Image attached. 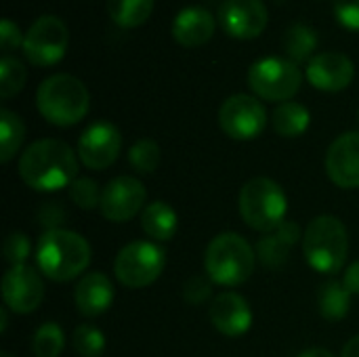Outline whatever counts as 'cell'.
<instances>
[{"label":"cell","instance_id":"9c48e42d","mask_svg":"<svg viewBox=\"0 0 359 357\" xmlns=\"http://www.w3.org/2000/svg\"><path fill=\"white\" fill-rule=\"evenodd\" d=\"M67 44H69L67 25L55 15H42L29 25L21 48L32 65L50 67L65 57Z\"/></svg>","mask_w":359,"mask_h":357},{"label":"cell","instance_id":"836d02e7","mask_svg":"<svg viewBox=\"0 0 359 357\" xmlns=\"http://www.w3.org/2000/svg\"><path fill=\"white\" fill-rule=\"evenodd\" d=\"M212 284L215 282L208 276H191L183 286V299L191 307H198L212 297Z\"/></svg>","mask_w":359,"mask_h":357},{"label":"cell","instance_id":"484cf974","mask_svg":"<svg viewBox=\"0 0 359 357\" xmlns=\"http://www.w3.org/2000/svg\"><path fill=\"white\" fill-rule=\"evenodd\" d=\"M23 141H25L23 120L15 112L2 107L0 109V162L8 164L21 149Z\"/></svg>","mask_w":359,"mask_h":357},{"label":"cell","instance_id":"7c38bea8","mask_svg":"<svg viewBox=\"0 0 359 357\" xmlns=\"http://www.w3.org/2000/svg\"><path fill=\"white\" fill-rule=\"evenodd\" d=\"M145 198V185L135 177L122 175L103 187L99 213L109 223H126L143 210Z\"/></svg>","mask_w":359,"mask_h":357},{"label":"cell","instance_id":"f546056e","mask_svg":"<svg viewBox=\"0 0 359 357\" xmlns=\"http://www.w3.org/2000/svg\"><path fill=\"white\" fill-rule=\"evenodd\" d=\"M72 347L80 357H101L105 351V335L90 324H80L72 335Z\"/></svg>","mask_w":359,"mask_h":357},{"label":"cell","instance_id":"e575fe53","mask_svg":"<svg viewBox=\"0 0 359 357\" xmlns=\"http://www.w3.org/2000/svg\"><path fill=\"white\" fill-rule=\"evenodd\" d=\"M334 17L345 29L359 32V0H337Z\"/></svg>","mask_w":359,"mask_h":357},{"label":"cell","instance_id":"d4e9b609","mask_svg":"<svg viewBox=\"0 0 359 357\" xmlns=\"http://www.w3.org/2000/svg\"><path fill=\"white\" fill-rule=\"evenodd\" d=\"M154 2L156 0H107V13L118 27L130 29L151 17Z\"/></svg>","mask_w":359,"mask_h":357},{"label":"cell","instance_id":"8d00e7d4","mask_svg":"<svg viewBox=\"0 0 359 357\" xmlns=\"http://www.w3.org/2000/svg\"><path fill=\"white\" fill-rule=\"evenodd\" d=\"M343 282H345V286L349 288L351 295H359V261H355L353 265L347 267Z\"/></svg>","mask_w":359,"mask_h":357},{"label":"cell","instance_id":"5b68a950","mask_svg":"<svg viewBox=\"0 0 359 357\" xmlns=\"http://www.w3.org/2000/svg\"><path fill=\"white\" fill-rule=\"evenodd\" d=\"M257 263V252L240 234L225 231L210 240L206 255H204V269L206 276L225 288H233L244 284Z\"/></svg>","mask_w":359,"mask_h":357},{"label":"cell","instance_id":"f1b7e54d","mask_svg":"<svg viewBox=\"0 0 359 357\" xmlns=\"http://www.w3.org/2000/svg\"><path fill=\"white\" fill-rule=\"evenodd\" d=\"M160 145L154 139H139L130 149H128V164L135 168L139 175H151L156 173L160 164Z\"/></svg>","mask_w":359,"mask_h":357},{"label":"cell","instance_id":"7a4b0ae2","mask_svg":"<svg viewBox=\"0 0 359 357\" xmlns=\"http://www.w3.org/2000/svg\"><path fill=\"white\" fill-rule=\"evenodd\" d=\"M90 265V246L86 238L69 229L44 231L36 244V267L53 282L80 278Z\"/></svg>","mask_w":359,"mask_h":357},{"label":"cell","instance_id":"4fadbf2b","mask_svg":"<svg viewBox=\"0 0 359 357\" xmlns=\"http://www.w3.org/2000/svg\"><path fill=\"white\" fill-rule=\"evenodd\" d=\"M44 299V282L38 267L15 265L2 278V301L4 307L15 314H32Z\"/></svg>","mask_w":359,"mask_h":357},{"label":"cell","instance_id":"3957f363","mask_svg":"<svg viewBox=\"0 0 359 357\" xmlns=\"http://www.w3.org/2000/svg\"><path fill=\"white\" fill-rule=\"evenodd\" d=\"M40 116L55 126H74L88 114L90 95L82 80L72 74H55L40 82L36 90Z\"/></svg>","mask_w":359,"mask_h":357},{"label":"cell","instance_id":"d590c367","mask_svg":"<svg viewBox=\"0 0 359 357\" xmlns=\"http://www.w3.org/2000/svg\"><path fill=\"white\" fill-rule=\"evenodd\" d=\"M23 38L25 36H21V29L15 21H11V19L0 21V48L4 53H13L19 46H23Z\"/></svg>","mask_w":359,"mask_h":357},{"label":"cell","instance_id":"d6a6232c","mask_svg":"<svg viewBox=\"0 0 359 357\" xmlns=\"http://www.w3.org/2000/svg\"><path fill=\"white\" fill-rule=\"evenodd\" d=\"M29 255H32V242H29V238L25 234L13 231L4 240V259H6V263H11V267L25 265Z\"/></svg>","mask_w":359,"mask_h":357},{"label":"cell","instance_id":"ab89813d","mask_svg":"<svg viewBox=\"0 0 359 357\" xmlns=\"http://www.w3.org/2000/svg\"><path fill=\"white\" fill-rule=\"evenodd\" d=\"M8 326V314H6V307H0V330L4 332Z\"/></svg>","mask_w":359,"mask_h":357},{"label":"cell","instance_id":"f35d334b","mask_svg":"<svg viewBox=\"0 0 359 357\" xmlns=\"http://www.w3.org/2000/svg\"><path fill=\"white\" fill-rule=\"evenodd\" d=\"M297 357H334L328 349H322V347H311V349H305L303 353H299Z\"/></svg>","mask_w":359,"mask_h":357},{"label":"cell","instance_id":"603a6c76","mask_svg":"<svg viewBox=\"0 0 359 357\" xmlns=\"http://www.w3.org/2000/svg\"><path fill=\"white\" fill-rule=\"evenodd\" d=\"M271 124H273V130L280 137L294 139V137H301L303 133H307V128L311 124V114L303 103L286 101V103H280L273 109Z\"/></svg>","mask_w":359,"mask_h":357},{"label":"cell","instance_id":"e0dca14e","mask_svg":"<svg viewBox=\"0 0 359 357\" xmlns=\"http://www.w3.org/2000/svg\"><path fill=\"white\" fill-rule=\"evenodd\" d=\"M210 324L223 337H242L252 326V309L248 301L238 292H221L210 303Z\"/></svg>","mask_w":359,"mask_h":357},{"label":"cell","instance_id":"ba28073f","mask_svg":"<svg viewBox=\"0 0 359 357\" xmlns=\"http://www.w3.org/2000/svg\"><path fill=\"white\" fill-rule=\"evenodd\" d=\"M166 267V250L151 240L126 244L114 261V274L126 288H145L154 284Z\"/></svg>","mask_w":359,"mask_h":357},{"label":"cell","instance_id":"60d3db41","mask_svg":"<svg viewBox=\"0 0 359 357\" xmlns=\"http://www.w3.org/2000/svg\"><path fill=\"white\" fill-rule=\"evenodd\" d=\"M0 357H15V356H13V353H8V351H2V353H0Z\"/></svg>","mask_w":359,"mask_h":357},{"label":"cell","instance_id":"8fae6325","mask_svg":"<svg viewBox=\"0 0 359 357\" xmlns=\"http://www.w3.org/2000/svg\"><path fill=\"white\" fill-rule=\"evenodd\" d=\"M122 149V135L116 124L107 120L93 122L78 139V158L90 170H103L111 166Z\"/></svg>","mask_w":359,"mask_h":357},{"label":"cell","instance_id":"ffe728a7","mask_svg":"<svg viewBox=\"0 0 359 357\" xmlns=\"http://www.w3.org/2000/svg\"><path fill=\"white\" fill-rule=\"evenodd\" d=\"M301 240V227L294 221H284L278 229L265 234L259 244H257V257L263 263V267L278 271L282 269L288 259L292 248L297 246V242Z\"/></svg>","mask_w":359,"mask_h":357},{"label":"cell","instance_id":"44dd1931","mask_svg":"<svg viewBox=\"0 0 359 357\" xmlns=\"http://www.w3.org/2000/svg\"><path fill=\"white\" fill-rule=\"evenodd\" d=\"M141 227L145 231L147 238L156 240V242H168L175 238L177 227H179V219L177 213L170 204L156 200L151 204H147L141 213Z\"/></svg>","mask_w":359,"mask_h":357},{"label":"cell","instance_id":"2e32d148","mask_svg":"<svg viewBox=\"0 0 359 357\" xmlns=\"http://www.w3.org/2000/svg\"><path fill=\"white\" fill-rule=\"evenodd\" d=\"M305 76L318 90L339 93L353 82L355 65L343 53H320L307 63Z\"/></svg>","mask_w":359,"mask_h":357},{"label":"cell","instance_id":"4316f807","mask_svg":"<svg viewBox=\"0 0 359 357\" xmlns=\"http://www.w3.org/2000/svg\"><path fill=\"white\" fill-rule=\"evenodd\" d=\"M65 347V335L57 322H44L32 339V351L36 357H59Z\"/></svg>","mask_w":359,"mask_h":357},{"label":"cell","instance_id":"4dcf8cb0","mask_svg":"<svg viewBox=\"0 0 359 357\" xmlns=\"http://www.w3.org/2000/svg\"><path fill=\"white\" fill-rule=\"evenodd\" d=\"M69 200L82 208V210H95L101 204V194L103 189L99 187V183L90 177H78L69 187H67Z\"/></svg>","mask_w":359,"mask_h":357},{"label":"cell","instance_id":"1f68e13d","mask_svg":"<svg viewBox=\"0 0 359 357\" xmlns=\"http://www.w3.org/2000/svg\"><path fill=\"white\" fill-rule=\"evenodd\" d=\"M69 213L63 206V202L59 200H50V202H42L40 208L36 210V219L38 225L44 227V231H53V229H63L61 225L67 221Z\"/></svg>","mask_w":359,"mask_h":357},{"label":"cell","instance_id":"83f0119b","mask_svg":"<svg viewBox=\"0 0 359 357\" xmlns=\"http://www.w3.org/2000/svg\"><path fill=\"white\" fill-rule=\"evenodd\" d=\"M25 80H27L25 65L15 57L4 55L0 59V97L2 99H13L17 93L23 90Z\"/></svg>","mask_w":359,"mask_h":357},{"label":"cell","instance_id":"52a82bcc","mask_svg":"<svg viewBox=\"0 0 359 357\" xmlns=\"http://www.w3.org/2000/svg\"><path fill=\"white\" fill-rule=\"evenodd\" d=\"M303 84V74L299 65L286 57H263L255 61L248 69L250 90L273 103L290 101Z\"/></svg>","mask_w":359,"mask_h":357},{"label":"cell","instance_id":"74e56055","mask_svg":"<svg viewBox=\"0 0 359 357\" xmlns=\"http://www.w3.org/2000/svg\"><path fill=\"white\" fill-rule=\"evenodd\" d=\"M341 357H359V335L358 337H353V339L343 347Z\"/></svg>","mask_w":359,"mask_h":357},{"label":"cell","instance_id":"d6986e66","mask_svg":"<svg viewBox=\"0 0 359 357\" xmlns=\"http://www.w3.org/2000/svg\"><path fill=\"white\" fill-rule=\"evenodd\" d=\"M217 29L215 15L204 6H185L172 21V38L185 48H198L210 42Z\"/></svg>","mask_w":359,"mask_h":357},{"label":"cell","instance_id":"8992f818","mask_svg":"<svg viewBox=\"0 0 359 357\" xmlns=\"http://www.w3.org/2000/svg\"><path fill=\"white\" fill-rule=\"evenodd\" d=\"M286 191L269 177H255L240 189V215L248 227L261 234L278 229L286 221Z\"/></svg>","mask_w":359,"mask_h":357},{"label":"cell","instance_id":"6da1fadb","mask_svg":"<svg viewBox=\"0 0 359 357\" xmlns=\"http://www.w3.org/2000/svg\"><path fill=\"white\" fill-rule=\"evenodd\" d=\"M78 156L61 139H38L19 158L21 181L36 191H59L78 179Z\"/></svg>","mask_w":359,"mask_h":357},{"label":"cell","instance_id":"cb8c5ba5","mask_svg":"<svg viewBox=\"0 0 359 357\" xmlns=\"http://www.w3.org/2000/svg\"><path fill=\"white\" fill-rule=\"evenodd\" d=\"M316 46H318V34L307 23H301V21L299 23H292L286 29V34H284V53L297 65L303 63V61L309 63L316 57L313 55Z\"/></svg>","mask_w":359,"mask_h":357},{"label":"cell","instance_id":"ac0fdd59","mask_svg":"<svg viewBox=\"0 0 359 357\" xmlns=\"http://www.w3.org/2000/svg\"><path fill=\"white\" fill-rule=\"evenodd\" d=\"M116 299V288L111 280L101 271L84 274L74 290V303L80 316L84 318H97L105 314Z\"/></svg>","mask_w":359,"mask_h":357},{"label":"cell","instance_id":"277c9868","mask_svg":"<svg viewBox=\"0 0 359 357\" xmlns=\"http://www.w3.org/2000/svg\"><path fill=\"white\" fill-rule=\"evenodd\" d=\"M303 255L318 274H339L349 255V236L343 221L332 215H320L309 221L303 234Z\"/></svg>","mask_w":359,"mask_h":357},{"label":"cell","instance_id":"5bb4252c","mask_svg":"<svg viewBox=\"0 0 359 357\" xmlns=\"http://www.w3.org/2000/svg\"><path fill=\"white\" fill-rule=\"evenodd\" d=\"M219 23L231 38L250 40L265 32L269 11L263 0H223L219 6Z\"/></svg>","mask_w":359,"mask_h":357},{"label":"cell","instance_id":"7402d4cb","mask_svg":"<svg viewBox=\"0 0 359 357\" xmlns=\"http://www.w3.org/2000/svg\"><path fill=\"white\" fill-rule=\"evenodd\" d=\"M351 292L341 280H328L318 288V311L328 322H341L349 316Z\"/></svg>","mask_w":359,"mask_h":357},{"label":"cell","instance_id":"30bf717a","mask_svg":"<svg viewBox=\"0 0 359 357\" xmlns=\"http://www.w3.org/2000/svg\"><path fill=\"white\" fill-rule=\"evenodd\" d=\"M219 126L229 139L252 141L267 126V109L252 95H231L219 109Z\"/></svg>","mask_w":359,"mask_h":357},{"label":"cell","instance_id":"9a60e30c","mask_svg":"<svg viewBox=\"0 0 359 357\" xmlns=\"http://www.w3.org/2000/svg\"><path fill=\"white\" fill-rule=\"evenodd\" d=\"M326 173L341 189L359 187V133L351 130L337 137L326 151Z\"/></svg>","mask_w":359,"mask_h":357},{"label":"cell","instance_id":"b9f144b4","mask_svg":"<svg viewBox=\"0 0 359 357\" xmlns=\"http://www.w3.org/2000/svg\"><path fill=\"white\" fill-rule=\"evenodd\" d=\"M358 118H359V112H358Z\"/></svg>","mask_w":359,"mask_h":357}]
</instances>
